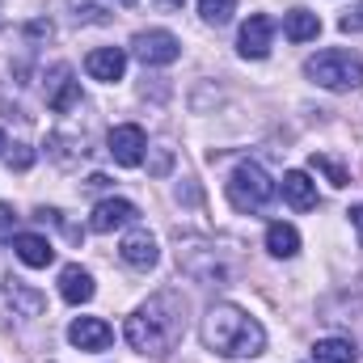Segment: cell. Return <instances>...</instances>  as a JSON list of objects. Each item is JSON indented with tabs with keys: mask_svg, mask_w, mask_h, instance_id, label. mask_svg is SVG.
Wrapping results in <instances>:
<instances>
[{
	"mask_svg": "<svg viewBox=\"0 0 363 363\" xmlns=\"http://www.w3.org/2000/svg\"><path fill=\"white\" fill-rule=\"evenodd\" d=\"M283 199L296 211H313L317 207V182L308 178L304 169H291V174H283Z\"/></svg>",
	"mask_w": 363,
	"mask_h": 363,
	"instance_id": "9a60e30c",
	"label": "cell"
},
{
	"mask_svg": "<svg viewBox=\"0 0 363 363\" xmlns=\"http://www.w3.org/2000/svg\"><path fill=\"white\" fill-rule=\"evenodd\" d=\"M144 148H148V135H144V127H135V123H123V127H114V131H110V157H114L123 169H135V165L144 161Z\"/></svg>",
	"mask_w": 363,
	"mask_h": 363,
	"instance_id": "ba28073f",
	"label": "cell"
},
{
	"mask_svg": "<svg viewBox=\"0 0 363 363\" xmlns=\"http://www.w3.org/2000/svg\"><path fill=\"white\" fill-rule=\"evenodd\" d=\"M72 17L77 21H93V26H101V21H110L97 4H85V0H72Z\"/></svg>",
	"mask_w": 363,
	"mask_h": 363,
	"instance_id": "7402d4cb",
	"label": "cell"
},
{
	"mask_svg": "<svg viewBox=\"0 0 363 363\" xmlns=\"http://www.w3.org/2000/svg\"><path fill=\"white\" fill-rule=\"evenodd\" d=\"M157 4H161V9H182L186 0H157Z\"/></svg>",
	"mask_w": 363,
	"mask_h": 363,
	"instance_id": "f546056e",
	"label": "cell"
},
{
	"mask_svg": "<svg viewBox=\"0 0 363 363\" xmlns=\"http://www.w3.org/2000/svg\"><path fill=\"white\" fill-rule=\"evenodd\" d=\"M26 34H30V38H51V34H55V26L38 17V21H30V26H26Z\"/></svg>",
	"mask_w": 363,
	"mask_h": 363,
	"instance_id": "d4e9b609",
	"label": "cell"
},
{
	"mask_svg": "<svg viewBox=\"0 0 363 363\" xmlns=\"http://www.w3.org/2000/svg\"><path fill=\"white\" fill-rule=\"evenodd\" d=\"M13 224H17V211L9 203H0V237H13Z\"/></svg>",
	"mask_w": 363,
	"mask_h": 363,
	"instance_id": "cb8c5ba5",
	"label": "cell"
},
{
	"mask_svg": "<svg viewBox=\"0 0 363 363\" xmlns=\"http://www.w3.org/2000/svg\"><path fill=\"white\" fill-rule=\"evenodd\" d=\"M114 4H135V0H114Z\"/></svg>",
	"mask_w": 363,
	"mask_h": 363,
	"instance_id": "1f68e13d",
	"label": "cell"
},
{
	"mask_svg": "<svg viewBox=\"0 0 363 363\" xmlns=\"http://www.w3.org/2000/svg\"><path fill=\"white\" fill-rule=\"evenodd\" d=\"M30 161H34V152H30V148H17V152L9 157V165H13V169H30Z\"/></svg>",
	"mask_w": 363,
	"mask_h": 363,
	"instance_id": "484cf974",
	"label": "cell"
},
{
	"mask_svg": "<svg viewBox=\"0 0 363 363\" xmlns=\"http://www.w3.org/2000/svg\"><path fill=\"white\" fill-rule=\"evenodd\" d=\"M135 220H140L135 203H127V199H101L89 216V228L93 233H114V228H127Z\"/></svg>",
	"mask_w": 363,
	"mask_h": 363,
	"instance_id": "9c48e42d",
	"label": "cell"
},
{
	"mask_svg": "<svg viewBox=\"0 0 363 363\" xmlns=\"http://www.w3.org/2000/svg\"><path fill=\"white\" fill-rule=\"evenodd\" d=\"M9 241H13L17 262H21V267H30V271H43V267H51V262H55L51 241H47V237H38V233H13Z\"/></svg>",
	"mask_w": 363,
	"mask_h": 363,
	"instance_id": "7c38bea8",
	"label": "cell"
},
{
	"mask_svg": "<svg viewBox=\"0 0 363 363\" xmlns=\"http://www.w3.org/2000/svg\"><path fill=\"white\" fill-rule=\"evenodd\" d=\"M165 169H169V152L161 148V157H157V165H152V174H165Z\"/></svg>",
	"mask_w": 363,
	"mask_h": 363,
	"instance_id": "83f0119b",
	"label": "cell"
},
{
	"mask_svg": "<svg viewBox=\"0 0 363 363\" xmlns=\"http://www.w3.org/2000/svg\"><path fill=\"white\" fill-rule=\"evenodd\" d=\"M127 334V347L140 351V355H169L178 347V338L186 334V296L182 291H157L148 296L123 325Z\"/></svg>",
	"mask_w": 363,
	"mask_h": 363,
	"instance_id": "6da1fadb",
	"label": "cell"
},
{
	"mask_svg": "<svg viewBox=\"0 0 363 363\" xmlns=\"http://www.w3.org/2000/svg\"><path fill=\"white\" fill-rule=\"evenodd\" d=\"M283 34L291 43H308V38L321 34V17L308 13V9H291V13H283Z\"/></svg>",
	"mask_w": 363,
	"mask_h": 363,
	"instance_id": "e0dca14e",
	"label": "cell"
},
{
	"mask_svg": "<svg viewBox=\"0 0 363 363\" xmlns=\"http://www.w3.org/2000/svg\"><path fill=\"white\" fill-rule=\"evenodd\" d=\"M106 182H110L106 174H93V178H89V190H106Z\"/></svg>",
	"mask_w": 363,
	"mask_h": 363,
	"instance_id": "f1b7e54d",
	"label": "cell"
},
{
	"mask_svg": "<svg viewBox=\"0 0 363 363\" xmlns=\"http://www.w3.org/2000/svg\"><path fill=\"white\" fill-rule=\"evenodd\" d=\"M43 93H47V106H51L55 114H72V110L81 106V85L72 81V68H68V64H55V68L47 72Z\"/></svg>",
	"mask_w": 363,
	"mask_h": 363,
	"instance_id": "52a82bcc",
	"label": "cell"
},
{
	"mask_svg": "<svg viewBox=\"0 0 363 363\" xmlns=\"http://www.w3.org/2000/svg\"><path fill=\"white\" fill-rule=\"evenodd\" d=\"M85 72H89L93 81H106V85L123 81V72H127V51H123V47H97V51L85 55Z\"/></svg>",
	"mask_w": 363,
	"mask_h": 363,
	"instance_id": "5bb4252c",
	"label": "cell"
},
{
	"mask_svg": "<svg viewBox=\"0 0 363 363\" xmlns=\"http://www.w3.org/2000/svg\"><path fill=\"white\" fill-rule=\"evenodd\" d=\"M304 72L330 93H347V89H359L363 85V60L355 51H321L304 64Z\"/></svg>",
	"mask_w": 363,
	"mask_h": 363,
	"instance_id": "3957f363",
	"label": "cell"
},
{
	"mask_svg": "<svg viewBox=\"0 0 363 363\" xmlns=\"http://www.w3.org/2000/svg\"><path fill=\"white\" fill-rule=\"evenodd\" d=\"M267 250H271L274 258H296V254H300V233H296L291 224L274 220L271 228H267Z\"/></svg>",
	"mask_w": 363,
	"mask_h": 363,
	"instance_id": "ac0fdd59",
	"label": "cell"
},
{
	"mask_svg": "<svg viewBox=\"0 0 363 363\" xmlns=\"http://www.w3.org/2000/svg\"><path fill=\"white\" fill-rule=\"evenodd\" d=\"M60 296L68 304H89L93 300V274L85 267H64L60 271Z\"/></svg>",
	"mask_w": 363,
	"mask_h": 363,
	"instance_id": "2e32d148",
	"label": "cell"
},
{
	"mask_svg": "<svg viewBox=\"0 0 363 363\" xmlns=\"http://www.w3.org/2000/svg\"><path fill=\"white\" fill-rule=\"evenodd\" d=\"M313 169H321L334 186H347V182H351L347 165H342V161H334V157H325V152H317V157H313Z\"/></svg>",
	"mask_w": 363,
	"mask_h": 363,
	"instance_id": "44dd1931",
	"label": "cell"
},
{
	"mask_svg": "<svg viewBox=\"0 0 363 363\" xmlns=\"http://www.w3.org/2000/svg\"><path fill=\"white\" fill-rule=\"evenodd\" d=\"M224 194H228V203H233L237 211L254 216V211H262V207L274 199V182H271V174H267L262 165L241 161V165L228 174V182H224Z\"/></svg>",
	"mask_w": 363,
	"mask_h": 363,
	"instance_id": "277c9868",
	"label": "cell"
},
{
	"mask_svg": "<svg viewBox=\"0 0 363 363\" xmlns=\"http://www.w3.org/2000/svg\"><path fill=\"white\" fill-rule=\"evenodd\" d=\"M271 38H274V17L254 13V17L241 26V55H245V60H267V55H271Z\"/></svg>",
	"mask_w": 363,
	"mask_h": 363,
	"instance_id": "30bf717a",
	"label": "cell"
},
{
	"mask_svg": "<svg viewBox=\"0 0 363 363\" xmlns=\"http://www.w3.org/2000/svg\"><path fill=\"white\" fill-rule=\"evenodd\" d=\"M338 26H342L347 34H359V30H363V4H355V9H351L342 21H338Z\"/></svg>",
	"mask_w": 363,
	"mask_h": 363,
	"instance_id": "603a6c76",
	"label": "cell"
},
{
	"mask_svg": "<svg viewBox=\"0 0 363 363\" xmlns=\"http://www.w3.org/2000/svg\"><path fill=\"white\" fill-rule=\"evenodd\" d=\"M131 55L144 64V68H165L182 55V43L169 34V30H140L131 38Z\"/></svg>",
	"mask_w": 363,
	"mask_h": 363,
	"instance_id": "5b68a950",
	"label": "cell"
},
{
	"mask_svg": "<svg viewBox=\"0 0 363 363\" xmlns=\"http://www.w3.org/2000/svg\"><path fill=\"white\" fill-rule=\"evenodd\" d=\"M313 355H317V363H355L359 359V351H355L351 338H321L313 347Z\"/></svg>",
	"mask_w": 363,
	"mask_h": 363,
	"instance_id": "d6986e66",
	"label": "cell"
},
{
	"mask_svg": "<svg viewBox=\"0 0 363 363\" xmlns=\"http://www.w3.org/2000/svg\"><path fill=\"white\" fill-rule=\"evenodd\" d=\"M118 254H123V262L127 267H135V271H152L157 267V241H152V233L148 228H131L127 237H123V245H118Z\"/></svg>",
	"mask_w": 363,
	"mask_h": 363,
	"instance_id": "4fadbf2b",
	"label": "cell"
},
{
	"mask_svg": "<svg viewBox=\"0 0 363 363\" xmlns=\"http://www.w3.org/2000/svg\"><path fill=\"white\" fill-rule=\"evenodd\" d=\"M0 300H4V308H13V317H26V321L30 317H43V308H47V296L38 287H30L26 279H17V274L4 279Z\"/></svg>",
	"mask_w": 363,
	"mask_h": 363,
	"instance_id": "8992f818",
	"label": "cell"
},
{
	"mask_svg": "<svg viewBox=\"0 0 363 363\" xmlns=\"http://www.w3.org/2000/svg\"><path fill=\"white\" fill-rule=\"evenodd\" d=\"M199 13L207 26H228L237 13V0H199Z\"/></svg>",
	"mask_w": 363,
	"mask_h": 363,
	"instance_id": "ffe728a7",
	"label": "cell"
},
{
	"mask_svg": "<svg viewBox=\"0 0 363 363\" xmlns=\"http://www.w3.org/2000/svg\"><path fill=\"white\" fill-rule=\"evenodd\" d=\"M4 148H9V140H4V131H0V152H4Z\"/></svg>",
	"mask_w": 363,
	"mask_h": 363,
	"instance_id": "4dcf8cb0",
	"label": "cell"
},
{
	"mask_svg": "<svg viewBox=\"0 0 363 363\" xmlns=\"http://www.w3.org/2000/svg\"><path fill=\"white\" fill-rule=\"evenodd\" d=\"M68 342H72L77 351H106V347L114 342V330H110L101 317H77V321L68 325Z\"/></svg>",
	"mask_w": 363,
	"mask_h": 363,
	"instance_id": "8fae6325",
	"label": "cell"
},
{
	"mask_svg": "<svg viewBox=\"0 0 363 363\" xmlns=\"http://www.w3.org/2000/svg\"><path fill=\"white\" fill-rule=\"evenodd\" d=\"M203 342L228 359H254L267 351V330L237 304H211L203 317Z\"/></svg>",
	"mask_w": 363,
	"mask_h": 363,
	"instance_id": "7a4b0ae2",
	"label": "cell"
},
{
	"mask_svg": "<svg viewBox=\"0 0 363 363\" xmlns=\"http://www.w3.org/2000/svg\"><path fill=\"white\" fill-rule=\"evenodd\" d=\"M351 224H355V233H359V245H363V203H359V207H351Z\"/></svg>",
	"mask_w": 363,
	"mask_h": 363,
	"instance_id": "4316f807",
	"label": "cell"
}]
</instances>
